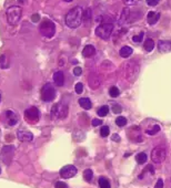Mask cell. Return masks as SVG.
Instances as JSON below:
<instances>
[{
  "instance_id": "29",
  "label": "cell",
  "mask_w": 171,
  "mask_h": 188,
  "mask_svg": "<svg viewBox=\"0 0 171 188\" xmlns=\"http://www.w3.org/2000/svg\"><path fill=\"white\" fill-rule=\"evenodd\" d=\"M109 133H110V130H109V127L108 126H102L101 127V130H100V135L102 137H107L108 135H109Z\"/></svg>"
},
{
  "instance_id": "19",
  "label": "cell",
  "mask_w": 171,
  "mask_h": 188,
  "mask_svg": "<svg viewBox=\"0 0 171 188\" xmlns=\"http://www.w3.org/2000/svg\"><path fill=\"white\" fill-rule=\"evenodd\" d=\"M144 50L147 52H151L152 50H153L154 48V41L151 39V38H148L147 40L144 41Z\"/></svg>"
},
{
  "instance_id": "1",
  "label": "cell",
  "mask_w": 171,
  "mask_h": 188,
  "mask_svg": "<svg viewBox=\"0 0 171 188\" xmlns=\"http://www.w3.org/2000/svg\"><path fill=\"white\" fill-rule=\"evenodd\" d=\"M82 17H83V9H82V7L78 6V7L72 8L66 14V26L71 28V29H77L82 23Z\"/></svg>"
},
{
  "instance_id": "26",
  "label": "cell",
  "mask_w": 171,
  "mask_h": 188,
  "mask_svg": "<svg viewBox=\"0 0 171 188\" xmlns=\"http://www.w3.org/2000/svg\"><path fill=\"white\" fill-rule=\"evenodd\" d=\"M109 94H110V96H112V97H118L120 94V91L117 86H112V88H110V90H109Z\"/></svg>"
},
{
  "instance_id": "7",
  "label": "cell",
  "mask_w": 171,
  "mask_h": 188,
  "mask_svg": "<svg viewBox=\"0 0 171 188\" xmlns=\"http://www.w3.org/2000/svg\"><path fill=\"white\" fill-rule=\"evenodd\" d=\"M68 105L65 103H57L52 106L51 114L56 119H65L68 115Z\"/></svg>"
},
{
  "instance_id": "16",
  "label": "cell",
  "mask_w": 171,
  "mask_h": 188,
  "mask_svg": "<svg viewBox=\"0 0 171 188\" xmlns=\"http://www.w3.org/2000/svg\"><path fill=\"white\" fill-rule=\"evenodd\" d=\"M95 54H96V49L91 45H86L85 48H83V50H82V55H83L85 58H91V57Z\"/></svg>"
},
{
  "instance_id": "8",
  "label": "cell",
  "mask_w": 171,
  "mask_h": 188,
  "mask_svg": "<svg viewBox=\"0 0 171 188\" xmlns=\"http://www.w3.org/2000/svg\"><path fill=\"white\" fill-rule=\"evenodd\" d=\"M24 117L30 124H36L39 121V109L36 106H31L24 111Z\"/></svg>"
},
{
  "instance_id": "30",
  "label": "cell",
  "mask_w": 171,
  "mask_h": 188,
  "mask_svg": "<svg viewBox=\"0 0 171 188\" xmlns=\"http://www.w3.org/2000/svg\"><path fill=\"white\" fill-rule=\"evenodd\" d=\"M75 90H76V92H77V94H81L82 91H83V84L80 83V82H78L77 84H76Z\"/></svg>"
},
{
  "instance_id": "20",
  "label": "cell",
  "mask_w": 171,
  "mask_h": 188,
  "mask_svg": "<svg viewBox=\"0 0 171 188\" xmlns=\"http://www.w3.org/2000/svg\"><path fill=\"white\" fill-rule=\"evenodd\" d=\"M90 19H91V10H90L89 8H88V9L83 10V17H82V22H85V23H89V22H90Z\"/></svg>"
},
{
  "instance_id": "42",
  "label": "cell",
  "mask_w": 171,
  "mask_h": 188,
  "mask_svg": "<svg viewBox=\"0 0 171 188\" xmlns=\"http://www.w3.org/2000/svg\"><path fill=\"white\" fill-rule=\"evenodd\" d=\"M0 101H1V94H0Z\"/></svg>"
},
{
  "instance_id": "18",
  "label": "cell",
  "mask_w": 171,
  "mask_h": 188,
  "mask_svg": "<svg viewBox=\"0 0 171 188\" xmlns=\"http://www.w3.org/2000/svg\"><path fill=\"white\" fill-rule=\"evenodd\" d=\"M132 52H134V50H132V48H130V47H128V45H124V47H122V48L120 49V55L122 57V58H128V57H130L131 54H132Z\"/></svg>"
},
{
  "instance_id": "6",
  "label": "cell",
  "mask_w": 171,
  "mask_h": 188,
  "mask_svg": "<svg viewBox=\"0 0 171 188\" xmlns=\"http://www.w3.org/2000/svg\"><path fill=\"white\" fill-rule=\"evenodd\" d=\"M166 158H167V149L164 147H156L151 152V159L154 164H161Z\"/></svg>"
},
{
  "instance_id": "3",
  "label": "cell",
  "mask_w": 171,
  "mask_h": 188,
  "mask_svg": "<svg viewBox=\"0 0 171 188\" xmlns=\"http://www.w3.org/2000/svg\"><path fill=\"white\" fill-rule=\"evenodd\" d=\"M7 20L12 26L17 24L22 17V9L19 6H11L7 9Z\"/></svg>"
},
{
  "instance_id": "4",
  "label": "cell",
  "mask_w": 171,
  "mask_h": 188,
  "mask_svg": "<svg viewBox=\"0 0 171 188\" xmlns=\"http://www.w3.org/2000/svg\"><path fill=\"white\" fill-rule=\"evenodd\" d=\"M40 97L45 102H51L56 97V89L51 83H47L41 88Z\"/></svg>"
},
{
  "instance_id": "15",
  "label": "cell",
  "mask_w": 171,
  "mask_h": 188,
  "mask_svg": "<svg viewBox=\"0 0 171 188\" xmlns=\"http://www.w3.org/2000/svg\"><path fill=\"white\" fill-rule=\"evenodd\" d=\"M158 48H159V50L161 52H163V53H169V52H171V41H163V40H161L158 43Z\"/></svg>"
},
{
  "instance_id": "24",
  "label": "cell",
  "mask_w": 171,
  "mask_h": 188,
  "mask_svg": "<svg viewBox=\"0 0 171 188\" xmlns=\"http://www.w3.org/2000/svg\"><path fill=\"white\" fill-rule=\"evenodd\" d=\"M108 112H109V107H108L107 105H103V106H101L99 109H98L97 114H98L100 117H103V116H107Z\"/></svg>"
},
{
  "instance_id": "21",
  "label": "cell",
  "mask_w": 171,
  "mask_h": 188,
  "mask_svg": "<svg viewBox=\"0 0 171 188\" xmlns=\"http://www.w3.org/2000/svg\"><path fill=\"white\" fill-rule=\"evenodd\" d=\"M148 159V156L146 153H139V154H137V156H136V161L139 163V164H144L146 162H147Z\"/></svg>"
},
{
  "instance_id": "40",
  "label": "cell",
  "mask_w": 171,
  "mask_h": 188,
  "mask_svg": "<svg viewBox=\"0 0 171 188\" xmlns=\"http://www.w3.org/2000/svg\"><path fill=\"white\" fill-rule=\"evenodd\" d=\"M111 140H112L113 142H120V136L118 134H113L112 136H111Z\"/></svg>"
},
{
  "instance_id": "17",
  "label": "cell",
  "mask_w": 171,
  "mask_h": 188,
  "mask_svg": "<svg viewBox=\"0 0 171 188\" xmlns=\"http://www.w3.org/2000/svg\"><path fill=\"white\" fill-rule=\"evenodd\" d=\"M79 104H80V106L83 109H90L91 106H92V103H91V101L88 97H81V99H79Z\"/></svg>"
},
{
  "instance_id": "31",
  "label": "cell",
  "mask_w": 171,
  "mask_h": 188,
  "mask_svg": "<svg viewBox=\"0 0 171 188\" xmlns=\"http://www.w3.org/2000/svg\"><path fill=\"white\" fill-rule=\"evenodd\" d=\"M121 111H122V109H121V106L118 105V104H113L112 106V112L116 113V114H118V113H121Z\"/></svg>"
},
{
  "instance_id": "34",
  "label": "cell",
  "mask_w": 171,
  "mask_h": 188,
  "mask_svg": "<svg viewBox=\"0 0 171 188\" xmlns=\"http://www.w3.org/2000/svg\"><path fill=\"white\" fill-rule=\"evenodd\" d=\"M91 124H92V126H100V125H102V121L99 120V119H95V120H92Z\"/></svg>"
},
{
  "instance_id": "9",
  "label": "cell",
  "mask_w": 171,
  "mask_h": 188,
  "mask_svg": "<svg viewBox=\"0 0 171 188\" xmlns=\"http://www.w3.org/2000/svg\"><path fill=\"white\" fill-rule=\"evenodd\" d=\"M5 116H6V122H7L8 125L10 126H15L16 124H18L19 122V115L18 113L11 111V109H7L5 112Z\"/></svg>"
},
{
  "instance_id": "27",
  "label": "cell",
  "mask_w": 171,
  "mask_h": 188,
  "mask_svg": "<svg viewBox=\"0 0 171 188\" xmlns=\"http://www.w3.org/2000/svg\"><path fill=\"white\" fill-rule=\"evenodd\" d=\"M127 123H128V121H127L126 117H123V116H119L116 120V124L118 125V126H120V127L127 125Z\"/></svg>"
},
{
  "instance_id": "13",
  "label": "cell",
  "mask_w": 171,
  "mask_h": 188,
  "mask_svg": "<svg viewBox=\"0 0 171 188\" xmlns=\"http://www.w3.org/2000/svg\"><path fill=\"white\" fill-rule=\"evenodd\" d=\"M15 153V147L14 146H5L1 150V154H2V157H4V162L6 163L7 161V157H9V159L11 161L12 158V155Z\"/></svg>"
},
{
  "instance_id": "23",
  "label": "cell",
  "mask_w": 171,
  "mask_h": 188,
  "mask_svg": "<svg viewBox=\"0 0 171 188\" xmlns=\"http://www.w3.org/2000/svg\"><path fill=\"white\" fill-rule=\"evenodd\" d=\"M99 186L100 188H111L109 180L106 177H100L99 178Z\"/></svg>"
},
{
  "instance_id": "33",
  "label": "cell",
  "mask_w": 171,
  "mask_h": 188,
  "mask_svg": "<svg viewBox=\"0 0 171 188\" xmlns=\"http://www.w3.org/2000/svg\"><path fill=\"white\" fill-rule=\"evenodd\" d=\"M81 73H82V69L80 68V66H76V68L73 69V74H75L76 76L81 75Z\"/></svg>"
},
{
  "instance_id": "41",
  "label": "cell",
  "mask_w": 171,
  "mask_h": 188,
  "mask_svg": "<svg viewBox=\"0 0 171 188\" xmlns=\"http://www.w3.org/2000/svg\"><path fill=\"white\" fill-rule=\"evenodd\" d=\"M63 1H66V2H71V1H73V0H63Z\"/></svg>"
},
{
  "instance_id": "25",
  "label": "cell",
  "mask_w": 171,
  "mask_h": 188,
  "mask_svg": "<svg viewBox=\"0 0 171 188\" xmlns=\"http://www.w3.org/2000/svg\"><path fill=\"white\" fill-rule=\"evenodd\" d=\"M92 177H93V173L91 169H86V171H83V178H85L87 181H91Z\"/></svg>"
},
{
  "instance_id": "5",
  "label": "cell",
  "mask_w": 171,
  "mask_h": 188,
  "mask_svg": "<svg viewBox=\"0 0 171 188\" xmlns=\"http://www.w3.org/2000/svg\"><path fill=\"white\" fill-rule=\"evenodd\" d=\"M113 31V23L108 22V23H101L96 28V34L100 39L108 40Z\"/></svg>"
},
{
  "instance_id": "11",
  "label": "cell",
  "mask_w": 171,
  "mask_h": 188,
  "mask_svg": "<svg viewBox=\"0 0 171 188\" xmlns=\"http://www.w3.org/2000/svg\"><path fill=\"white\" fill-rule=\"evenodd\" d=\"M17 137L22 142H31L34 140V135L31 132L26 130H19L17 132Z\"/></svg>"
},
{
  "instance_id": "37",
  "label": "cell",
  "mask_w": 171,
  "mask_h": 188,
  "mask_svg": "<svg viewBox=\"0 0 171 188\" xmlns=\"http://www.w3.org/2000/svg\"><path fill=\"white\" fill-rule=\"evenodd\" d=\"M31 20H32V22H39V21H40V16H39L38 14H32V17H31Z\"/></svg>"
},
{
  "instance_id": "12",
  "label": "cell",
  "mask_w": 171,
  "mask_h": 188,
  "mask_svg": "<svg viewBox=\"0 0 171 188\" xmlns=\"http://www.w3.org/2000/svg\"><path fill=\"white\" fill-rule=\"evenodd\" d=\"M53 82L56 85L63 86L65 84V74L62 71H57L53 73Z\"/></svg>"
},
{
  "instance_id": "43",
  "label": "cell",
  "mask_w": 171,
  "mask_h": 188,
  "mask_svg": "<svg viewBox=\"0 0 171 188\" xmlns=\"http://www.w3.org/2000/svg\"><path fill=\"white\" fill-rule=\"evenodd\" d=\"M0 174H1V168H0Z\"/></svg>"
},
{
  "instance_id": "2",
  "label": "cell",
  "mask_w": 171,
  "mask_h": 188,
  "mask_svg": "<svg viewBox=\"0 0 171 188\" xmlns=\"http://www.w3.org/2000/svg\"><path fill=\"white\" fill-rule=\"evenodd\" d=\"M39 31H40L41 35L45 38H52L56 33V26L51 20L49 19H44L41 21L40 26H39Z\"/></svg>"
},
{
  "instance_id": "32",
  "label": "cell",
  "mask_w": 171,
  "mask_h": 188,
  "mask_svg": "<svg viewBox=\"0 0 171 188\" xmlns=\"http://www.w3.org/2000/svg\"><path fill=\"white\" fill-rule=\"evenodd\" d=\"M142 37H144V32H141L139 35H134L132 37V41L134 42H140L141 40H142Z\"/></svg>"
},
{
  "instance_id": "10",
  "label": "cell",
  "mask_w": 171,
  "mask_h": 188,
  "mask_svg": "<svg viewBox=\"0 0 171 188\" xmlns=\"http://www.w3.org/2000/svg\"><path fill=\"white\" fill-rule=\"evenodd\" d=\"M77 174V168L73 165H67L61 168L60 171V176L62 178H71Z\"/></svg>"
},
{
  "instance_id": "39",
  "label": "cell",
  "mask_w": 171,
  "mask_h": 188,
  "mask_svg": "<svg viewBox=\"0 0 171 188\" xmlns=\"http://www.w3.org/2000/svg\"><path fill=\"white\" fill-rule=\"evenodd\" d=\"M124 1V4L128 5V6H132V5L137 4L139 0H123Z\"/></svg>"
},
{
  "instance_id": "14",
  "label": "cell",
  "mask_w": 171,
  "mask_h": 188,
  "mask_svg": "<svg viewBox=\"0 0 171 188\" xmlns=\"http://www.w3.org/2000/svg\"><path fill=\"white\" fill-rule=\"evenodd\" d=\"M159 18H160V14H159V12H154V11L148 12V14H147L148 23L151 24V26H153V24L157 23V21L159 20Z\"/></svg>"
},
{
  "instance_id": "35",
  "label": "cell",
  "mask_w": 171,
  "mask_h": 188,
  "mask_svg": "<svg viewBox=\"0 0 171 188\" xmlns=\"http://www.w3.org/2000/svg\"><path fill=\"white\" fill-rule=\"evenodd\" d=\"M56 188H68V186L63 181H57L56 183Z\"/></svg>"
},
{
  "instance_id": "36",
  "label": "cell",
  "mask_w": 171,
  "mask_h": 188,
  "mask_svg": "<svg viewBox=\"0 0 171 188\" xmlns=\"http://www.w3.org/2000/svg\"><path fill=\"white\" fill-rule=\"evenodd\" d=\"M146 1H147V4L149 5V6L154 7V6H157V4H159L160 0H146Z\"/></svg>"
},
{
  "instance_id": "28",
  "label": "cell",
  "mask_w": 171,
  "mask_h": 188,
  "mask_svg": "<svg viewBox=\"0 0 171 188\" xmlns=\"http://www.w3.org/2000/svg\"><path fill=\"white\" fill-rule=\"evenodd\" d=\"M159 131H160V126H159V125H154L152 128L146 131V133H147L148 135H156V134H157Z\"/></svg>"
},
{
  "instance_id": "22",
  "label": "cell",
  "mask_w": 171,
  "mask_h": 188,
  "mask_svg": "<svg viewBox=\"0 0 171 188\" xmlns=\"http://www.w3.org/2000/svg\"><path fill=\"white\" fill-rule=\"evenodd\" d=\"M0 68L1 69H8L9 68V61H8L7 57L2 54L0 57Z\"/></svg>"
},
{
  "instance_id": "38",
  "label": "cell",
  "mask_w": 171,
  "mask_h": 188,
  "mask_svg": "<svg viewBox=\"0 0 171 188\" xmlns=\"http://www.w3.org/2000/svg\"><path fill=\"white\" fill-rule=\"evenodd\" d=\"M154 188H163V180H162L161 178H159V179H158L157 184H156Z\"/></svg>"
}]
</instances>
